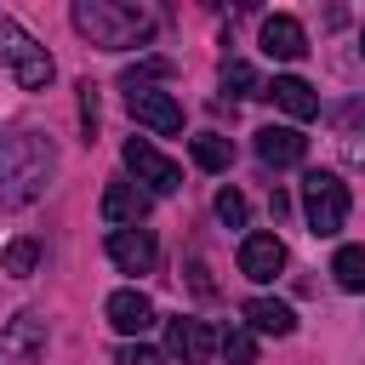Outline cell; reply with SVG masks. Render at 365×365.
I'll return each instance as SVG.
<instances>
[{"label": "cell", "instance_id": "obj_23", "mask_svg": "<svg viewBox=\"0 0 365 365\" xmlns=\"http://www.w3.org/2000/svg\"><path fill=\"white\" fill-rule=\"evenodd\" d=\"M245 211H251V205H245L240 188H222V194H217V222H222V228H245Z\"/></svg>", "mask_w": 365, "mask_h": 365}, {"label": "cell", "instance_id": "obj_24", "mask_svg": "<svg viewBox=\"0 0 365 365\" xmlns=\"http://www.w3.org/2000/svg\"><path fill=\"white\" fill-rule=\"evenodd\" d=\"M114 359H120V365H165V354H160V348H143V342L114 348Z\"/></svg>", "mask_w": 365, "mask_h": 365}, {"label": "cell", "instance_id": "obj_5", "mask_svg": "<svg viewBox=\"0 0 365 365\" xmlns=\"http://www.w3.org/2000/svg\"><path fill=\"white\" fill-rule=\"evenodd\" d=\"M120 160H125V171L143 182V194L154 200V194H177L182 188V171H177V160H165L148 137H131L125 148H120Z\"/></svg>", "mask_w": 365, "mask_h": 365}, {"label": "cell", "instance_id": "obj_26", "mask_svg": "<svg viewBox=\"0 0 365 365\" xmlns=\"http://www.w3.org/2000/svg\"><path fill=\"white\" fill-rule=\"evenodd\" d=\"M342 160H348V165H365V125L342 137Z\"/></svg>", "mask_w": 365, "mask_h": 365}, {"label": "cell", "instance_id": "obj_21", "mask_svg": "<svg viewBox=\"0 0 365 365\" xmlns=\"http://www.w3.org/2000/svg\"><path fill=\"white\" fill-rule=\"evenodd\" d=\"M0 268H6L11 279H29V274L40 268V245H34V240H11L6 257H0Z\"/></svg>", "mask_w": 365, "mask_h": 365}, {"label": "cell", "instance_id": "obj_25", "mask_svg": "<svg viewBox=\"0 0 365 365\" xmlns=\"http://www.w3.org/2000/svg\"><path fill=\"white\" fill-rule=\"evenodd\" d=\"M80 125H86V143H91L97 137V86L91 80L80 86Z\"/></svg>", "mask_w": 365, "mask_h": 365}, {"label": "cell", "instance_id": "obj_19", "mask_svg": "<svg viewBox=\"0 0 365 365\" xmlns=\"http://www.w3.org/2000/svg\"><path fill=\"white\" fill-rule=\"evenodd\" d=\"M222 91H228V97H262L268 86L257 80V68H251L245 57H228V63H222Z\"/></svg>", "mask_w": 365, "mask_h": 365}, {"label": "cell", "instance_id": "obj_20", "mask_svg": "<svg viewBox=\"0 0 365 365\" xmlns=\"http://www.w3.org/2000/svg\"><path fill=\"white\" fill-rule=\"evenodd\" d=\"M217 348L228 354V365H257V336H251V325H228V331L217 336Z\"/></svg>", "mask_w": 365, "mask_h": 365}, {"label": "cell", "instance_id": "obj_2", "mask_svg": "<svg viewBox=\"0 0 365 365\" xmlns=\"http://www.w3.org/2000/svg\"><path fill=\"white\" fill-rule=\"evenodd\" d=\"M68 23L103 51H125V46H148L154 40V11L125 6V0H74Z\"/></svg>", "mask_w": 365, "mask_h": 365}, {"label": "cell", "instance_id": "obj_16", "mask_svg": "<svg viewBox=\"0 0 365 365\" xmlns=\"http://www.w3.org/2000/svg\"><path fill=\"white\" fill-rule=\"evenodd\" d=\"M245 325L251 331H262V336H291L297 331V314L285 308V302H274V297H245Z\"/></svg>", "mask_w": 365, "mask_h": 365}, {"label": "cell", "instance_id": "obj_9", "mask_svg": "<svg viewBox=\"0 0 365 365\" xmlns=\"http://www.w3.org/2000/svg\"><path fill=\"white\" fill-rule=\"evenodd\" d=\"M165 354L182 359V365H205V359L217 354V331H211L205 319L177 314V319H165Z\"/></svg>", "mask_w": 365, "mask_h": 365}, {"label": "cell", "instance_id": "obj_8", "mask_svg": "<svg viewBox=\"0 0 365 365\" xmlns=\"http://www.w3.org/2000/svg\"><path fill=\"white\" fill-rule=\"evenodd\" d=\"M108 262L120 274H154L160 262V240L148 228H108Z\"/></svg>", "mask_w": 365, "mask_h": 365}, {"label": "cell", "instance_id": "obj_13", "mask_svg": "<svg viewBox=\"0 0 365 365\" xmlns=\"http://www.w3.org/2000/svg\"><path fill=\"white\" fill-rule=\"evenodd\" d=\"M97 211H103V222H108V228H137V222L148 217V194H143L137 182H108Z\"/></svg>", "mask_w": 365, "mask_h": 365}, {"label": "cell", "instance_id": "obj_27", "mask_svg": "<svg viewBox=\"0 0 365 365\" xmlns=\"http://www.w3.org/2000/svg\"><path fill=\"white\" fill-rule=\"evenodd\" d=\"M359 51H365V29H359Z\"/></svg>", "mask_w": 365, "mask_h": 365}, {"label": "cell", "instance_id": "obj_12", "mask_svg": "<svg viewBox=\"0 0 365 365\" xmlns=\"http://www.w3.org/2000/svg\"><path fill=\"white\" fill-rule=\"evenodd\" d=\"M302 154H308V137L297 131V125H262L257 131V160L262 165H302Z\"/></svg>", "mask_w": 365, "mask_h": 365}, {"label": "cell", "instance_id": "obj_14", "mask_svg": "<svg viewBox=\"0 0 365 365\" xmlns=\"http://www.w3.org/2000/svg\"><path fill=\"white\" fill-rule=\"evenodd\" d=\"M103 314H108V325H114V331H125V336H143V331L154 325V302H148L137 285L114 291V297L103 302Z\"/></svg>", "mask_w": 365, "mask_h": 365}, {"label": "cell", "instance_id": "obj_10", "mask_svg": "<svg viewBox=\"0 0 365 365\" xmlns=\"http://www.w3.org/2000/svg\"><path fill=\"white\" fill-rule=\"evenodd\" d=\"M279 268H285V245H279V234H245V240H240V274H245V279L268 285Z\"/></svg>", "mask_w": 365, "mask_h": 365}, {"label": "cell", "instance_id": "obj_3", "mask_svg": "<svg viewBox=\"0 0 365 365\" xmlns=\"http://www.w3.org/2000/svg\"><path fill=\"white\" fill-rule=\"evenodd\" d=\"M0 63L17 74L23 91H46L51 74H57V68H51V51H46L17 17H6V11H0Z\"/></svg>", "mask_w": 365, "mask_h": 365}, {"label": "cell", "instance_id": "obj_22", "mask_svg": "<svg viewBox=\"0 0 365 365\" xmlns=\"http://www.w3.org/2000/svg\"><path fill=\"white\" fill-rule=\"evenodd\" d=\"M148 80H171V63L165 57H143V63H131L120 74V86H148Z\"/></svg>", "mask_w": 365, "mask_h": 365}, {"label": "cell", "instance_id": "obj_6", "mask_svg": "<svg viewBox=\"0 0 365 365\" xmlns=\"http://www.w3.org/2000/svg\"><path fill=\"white\" fill-rule=\"evenodd\" d=\"M40 354H46V314L17 308L0 325V365H40Z\"/></svg>", "mask_w": 365, "mask_h": 365}, {"label": "cell", "instance_id": "obj_7", "mask_svg": "<svg viewBox=\"0 0 365 365\" xmlns=\"http://www.w3.org/2000/svg\"><path fill=\"white\" fill-rule=\"evenodd\" d=\"M125 108H131V120H143V125H148V131H160V137H177V131H182V103H177L171 91L125 86Z\"/></svg>", "mask_w": 365, "mask_h": 365}, {"label": "cell", "instance_id": "obj_4", "mask_svg": "<svg viewBox=\"0 0 365 365\" xmlns=\"http://www.w3.org/2000/svg\"><path fill=\"white\" fill-rule=\"evenodd\" d=\"M302 217H308V234L331 240L348 222V182L336 171H308L302 177Z\"/></svg>", "mask_w": 365, "mask_h": 365}, {"label": "cell", "instance_id": "obj_11", "mask_svg": "<svg viewBox=\"0 0 365 365\" xmlns=\"http://www.w3.org/2000/svg\"><path fill=\"white\" fill-rule=\"evenodd\" d=\"M262 51L268 57H279V63H297L302 51H308V34H302V23L291 17V11H274V17H262Z\"/></svg>", "mask_w": 365, "mask_h": 365}, {"label": "cell", "instance_id": "obj_1", "mask_svg": "<svg viewBox=\"0 0 365 365\" xmlns=\"http://www.w3.org/2000/svg\"><path fill=\"white\" fill-rule=\"evenodd\" d=\"M51 171H57V148H51L46 131L17 125V131L0 137V205H11V211L34 205L51 182Z\"/></svg>", "mask_w": 365, "mask_h": 365}, {"label": "cell", "instance_id": "obj_15", "mask_svg": "<svg viewBox=\"0 0 365 365\" xmlns=\"http://www.w3.org/2000/svg\"><path fill=\"white\" fill-rule=\"evenodd\" d=\"M262 97H274V103H279L291 120H314V114H319V91H314L308 80H297V74H279V80H274Z\"/></svg>", "mask_w": 365, "mask_h": 365}, {"label": "cell", "instance_id": "obj_17", "mask_svg": "<svg viewBox=\"0 0 365 365\" xmlns=\"http://www.w3.org/2000/svg\"><path fill=\"white\" fill-rule=\"evenodd\" d=\"M188 154H194V165L211 171V177H222V171L234 165V143H228L222 131H200V137H188Z\"/></svg>", "mask_w": 365, "mask_h": 365}, {"label": "cell", "instance_id": "obj_18", "mask_svg": "<svg viewBox=\"0 0 365 365\" xmlns=\"http://www.w3.org/2000/svg\"><path fill=\"white\" fill-rule=\"evenodd\" d=\"M331 274H336V285H342V291L365 297V245H342V251L331 257Z\"/></svg>", "mask_w": 365, "mask_h": 365}]
</instances>
